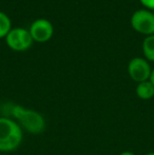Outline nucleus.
<instances>
[{
    "mask_svg": "<svg viewBox=\"0 0 154 155\" xmlns=\"http://www.w3.org/2000/svg\"><path fill=\"white\" fill-rule=\"evenodd\" d=\"M6 45L13 51L23 52L32 47L34 40L29 30L23 28L12 29L5 37Z\"/></svg>",
    "mask_w": 154,
    "mask_h": 155,
    "instance_id": "nucleus-3",
    "label": "nucleus"
},
{
    "mask_svg": "<svg viewBox=\"0 0 154 155\" xmlns=\"http://www.w3.org/2000/svg\"><path fill=\"white\" fill-rule=\"evenodd\" d=\"M23 132L18 123L10 117H0V152H13L20 147Z\"/></svg>",
    "mask_w": 154,
    "mask_h": 155,
    "instance_id": "nucleus-1",
    "label": "nucleus"
},
{
    "mask_svg": "<svg viewBox=\"0 0 154 155\" xmlns=\"http://www.w3.org/2000/svg\"><path fill=\"white\" fill-rule=\"evenodd\" d=\"M119 155H136V154H134L133 152H131V151H123Z\"/></svg>",
    "mask_w": 154,
    "mask_h": 155,
    "instance_id": "nucleus-12",
    "label": "nucleus"
},
{
    "mask_svg": "<svg viewBox=\"0 0 154 155\" xmlns=\"http://www.w3.org/2000/svg\"><path fill=\"white\" fill-rule=\"evenodd\" d=\"M151 71L152 69L149 62L147 61V59L142 57H134L128 64V74L131 79L137 84L149 80Z\"/></svg>",
    "mask_w": 154,
    "mask_h": 155,
    "instance_id": "nucleus-5",
    "label": "nucleus"
},
{
    "mask_svg": "<svg viewBox=\"0 0 154 155\" xmlns=\"http://www.w3.org/2000/svg\"><path fill=\"white\" fill-rule=\"evenodd\" d=\"M11 114L21 129L31 134H40L45 130V119L38 111L15 104L11 109Z\"/></svg>",
    "mask_w": 154,
    "mask_h": 155,
    "instance_id": "nucleus-2",
    "label": "nucleus"
},
{
    "mask_svg": "<svg viewBox=\"0 0 154 155\" xmlns=\"http://www.w3.org/2000/svg\"><path fill=\"white\" fill-rule=\"evenodd\" d=\"M143 53L146 59L154 61V35H150L145 38L143 42Z\"/></svg>",
    "mask_w": 154,
    "mask_h": 155,
    "instance_id": "nucleus-8",
    "label": "nucleus"
},
{
    "mask_svg": "<svg viewBox=\"0 0 154 155\" xmlns=\"http://www.w3.org/2000/svg\"><path fill=\"white\" fill-rule=\"evenodd\" d=\"M149 80L151 81V84L154 86V69L151 71V75H150V78H149Z\"/></svg>",
    "mask_w": 154,
    "mask_h": 155,
    "instance_id": "nucleus-11",
    "label": "nucleus"
},
{
    "mask_svg": "<svg viewBox=\"0 0 154 155\" xmlns=\"http://www.w3.org/2000/svg\"><path fill=\"white\" fill-rule=\"evenodd\" d=\"M132 28L140 34L154 35V15L151 11L138 10L131 17Z\"/></svg>",
    "mask_w": 154,
    "mask_h": 155,
    "instance_id": "nucleus-4",
    "label": "nucleus"
},
{
    "mask_svg": "<svg viewBox=\"0 0 154 155\" xmlns=\"http://www.w3.org/2000/svg\"><path fill=\"white\" fill-rule=\"evenodd\" d=\"M145 155H154V152H149V153H146Z\"/></svg>",
    "mask_w": 154,
    "mask_h": 155,
    "instance_id": "nucleus-13",
    "label": "nucleus"
},
{
    "mask_svg": "<svg viewBox=\"0 0 154 155\" xmlns=\"http://www.w3.org/2000/svg\"><path fill=\"white\" fill-rule=\"evenodd\" d=\"M151 12H152V13H153V15H154V10H153V11H151Z\"/></svg>",
    "mask_w": 154,
    "mask_h": 155,
    "instance_id": "nucleus-14",
    "label": "nucleus"
},
{
    "mask_svg": "<svg viewBox=\"0 0 154 155\" xmlns=\"http://www.w3.org/2000/svg\"><path fill=\"white\" fill-rule=\"evenodd\" d=\"M136 95L143 100H149L154 97V86L150 80H146L137 84L135 89Z\"/></svg>",
    "mask_w": 154,
    "mask_h": 155,
    "instance_id": "nucleus-7",
    "label": "nucleus"
},
{
    "mask_svg": "<svg viewBox=\"0 0 154 155\" xmlns=\"http://www.w3.org/2000/svg\"><path fill=\"white\" fill-rule=\"evenodd\" d=\"M139 1L142 2L143 5L148 8L149 10H151V11L154 10V0H139Z\"/></svg>",
    "mask_w": 154,
    "mask_h": 155,
    "instance_id": "nucleus-10",
    "label": "nucleus"
},
{
    "mask_svg": "<svg viewBox=\"0 0 154 155\" xmlns=\"http://www.w3.org/2000/svg\"><path fill=\"white\" fill-rule=\"evenodd\" d=\"M30 33L34 41L37 42H45L50 40L53 36L54 28L53 25L47 19H37L30 27Z\"/></svg>",
    "mask_w": 154,
    "mask_h": 155,
    "instance_id": "nucleus-6",
    "label": "nucleus"
},
{
    "mask_svg": "<svg viewBox=\"0 0 154 155\" xmlns=\"http://www.w3.org/2000/svg\"><path fill=\"white\" fill-rule=\"evenodd\" d=\"M11 30H12V22L10 17L5 13L0 11V38L6 37Z\"/></svg>",
    "mask_w": 154,
    "mask_h": 155,
    "instance_id": "nucleus-9",
    "label": "nucleus"
}]
</instances>
